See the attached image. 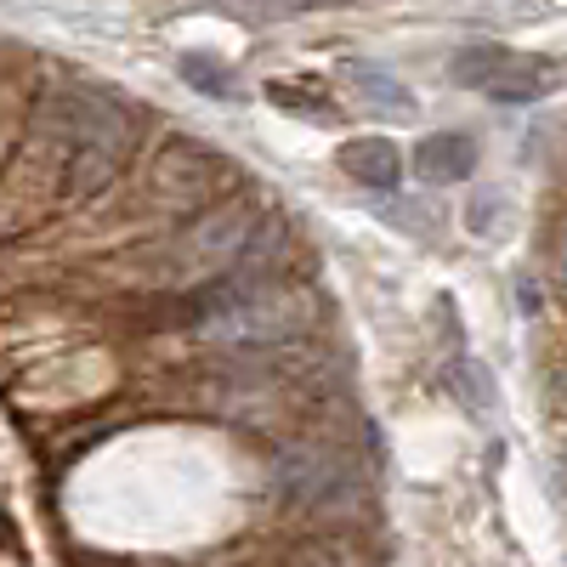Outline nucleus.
I'll list each match as a JSON object with an SVG mask.
<instances>
[{
	"instance_id": "f257e3e1",
	"label": "nucleus",
	"mask_w": 567,
	"mask_h": 567,
	"mask_svg": "<svg viewBox=\"0 0 567 567\" xmlns=\"http://www.w3.org/2000/svg\"><path fill=\"white\" fill-rule=\"evenodd\" d=\"M52 125L69 148V199H85L97 187L114 182V171L131 154V136H136V114L109 97V91H91V85H69L52 97Z\"/></svg>"
},
{
	"instance_id": "f03ea898",
	"label": "nucleus",
	"mask_w": 567,
	"mask_h": 567,
	"mask_svg": "<svg viewBox=\"0 0 567 567\" xmlns=\"http://www.w3.org/2000/svg\"><path fill=\"white\" fill-rule=\"evenodd\" d=\"M312 323H318V296L307 284H256V290L221 296L199 318V336L216 347H284L301 341Z\"/></svg>"
},
{
	"instance_id": "7ed1b4c3",
	"label": "nucleus",
	"mask_w": 567,
	"mask_h": 567,
	"mask_svg": "<svg viewBox=\"0 0 567 567\" xmlns=\"http://www.w3.org/2000/svg\"><path fill=\"white\" fill-rule=\"evenodd\" d=\"M261 239V216L250 199H221L210 210H199L176 233V245L165 256V272L176 284H205V278H221L227 267H239L245 250Z\"/></svg>"
},
{
	"instance_id": "20e7f679",
	"label": "nucleus",
	"mask_w": 567,
	"mask_h": 567,
	"mask_svg": "<svg viewBox=\"0 0 567 567\" xmlns=\"http://www.w3.org/2000/svg\"><path fill=\"white\" fill-rule=\"evenodd\" d=\"M454 80L465 91H483V97H494V103H539L567 80V63L477 40V45H460L454 52Z\"/></svg>"
},
{
	"instance_id": "39448f33",
	"label": "nucleus",
	"mask_w": 567,
	"mask_h": 567,
	"mask_svg": "<svg viewBox=\"0 0 567 567\" xmlns=\"http://www.w3.org/2000/svg\"><path fill=\"white\" fill-rule=\"evenodd\" d=\"M272 483H278V494L290 499V505H312V511L358 494V477H352L347 454L329 449V443H296V449H284L278 465H272Z\"/></svg>"
},
{
	"instance_id": "423d86ee",
	"label": "nucleus",
	"mask_w": 567,
	"mask_h": 567,
	"mask_svg": "<svg viewBox=\"0 0 567 567\" xmlns=\"http://www.w3.org/2000/svg\"><path fill=\"white\" fill-rule=\"evenodd\" d=\"M471 165H477V136L471 131H432L414 142V176L425 187H454L471 176Z\"/></svg>"
},
{
	"instance_id": "0eeeda50",
	"label": "nucleus",
	"mask_w": 567,
	"mask_h": 567,
	"mask_svg": "<svg viewBox=\"0 0 567 567\" xmlns=\"http://www.w3.org/2000/svg\"><path fill=\"white\" fill-rule=\"evenodd\" d=\"M341 80L358 91V103H363L369 114H381V120H414V97L403 91V80L386 74L381 63L352 58V63H341Z\"/></svg>"
},
{
	"instance_id": "6e6552de",
	"label": "nucleus",
	"mask_w": 567,
	"mask_h": 567,
	"mask_svg": "<svg viewBox=\"0 0 567 567\" xmlns=\"http://www.w3.org/2000/svg\"><path fill=\"white\" fill-rule=\"evenodd\" d=\"M336 159L358 187H374V194H392V187L403 182V159L392 148V136H352Z\"/></svg>"
},
{
	"instance_id": "1a4fd4ad",
	"label": "nucleus",
	"mask_w": 567,
	"mask_h": 567,
	"mask_svg": "<svg viewBox=\"0 0 567 567\" xmlns=\"http://www.w3.org/2000/svg\"><path fill=\"white\" fill-rule=\"evenodd\" d=\"M449 392H454L471 414H488V409H494V386H488V374H483L477 358H454V369H449Z\"/></svg>"
},
{
	"instance_id": "9d476101",
	"label": "nucleus",
	"mask_w": 567,
	"mask_h": 567,
	"mask_svg": "<svg viewBox=\"0 0 567 567\" xmlns=\"http://www.w3.org/2000/svg\"><path fill=\"white\" fill-rule=\"evenodd\" d=\"M307 91H318L312 80H272L267 85V97L278 103V109H290V114H312V120H323L329 114V97H307Z\"/></svg>"
},
{
	"instance_id": "9b49d317",
	"label": "nucleus",
	"mask_w": 567,
	"mask_h": 567,
	"mask_svg": "<svg viewBox=\"0 0 567 567\" xmlns=\"http://www.w3.org/2000/svg\"><path fill=\"white\" fill-rule=\"evenodd\" d=\"M182 80H187V85H199L205 97H233L227 69H221L216 58H205V52H187V58H182Z\"/></svg>"
},
{
	"instance_id": "f8f14e48",
	"label": "nucleus",
	"mask_w": 567,
	"mask_h": 567,
	"mask_svg": "<svg viewBox=\"0 0 567 567\" xmlns=\"http://www.w3.org/2000/svg\"><path fill=\"white\" fill-rule=\"evenodd\" d=\"M561 261H567V227H561Z\"/></svg>"
}]
</instances>
